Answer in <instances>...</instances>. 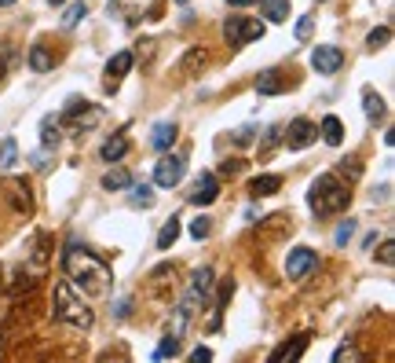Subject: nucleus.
I'll list each match as a JSON object with an SVG mask.
<instances>
[{"instance_id":"28","label":"nucleus","mask_w":395,"mask_h":363,"mask_svg":"<svg viewBox=\"0 0 395 363\" xmlns=\"http://www.w3.org/2000/svg\"><path fill=\"white\" fill-rule=\"evenodd\" d=\"M212 290V268H198L194 272V283H190V294L194 297H205Z\"/></svg>"},{"instance_id":"16","label":"nucleus","mask_w":395,"mask_h":363,"mask_svg":"<svg viewBox=\"0 0 395 363\" xmlns=\"http://www.w3.org/2000/svg\"><path fill=\"white\" fill-rule=\"evenodd\" d=\"M128 155V136H110V140H103V147H99V158L103 162H121Z\"/></svg>"},{"instance_id":"11","label":"nucleus","mask_w":395,"mask_h":363,"mask_svg":"<svg viewBox=\"0 0 395 363\" xmlns=\"http://www.w3.org/2000/svg\"><path fill=\"white\" fill-rule=\"evenodd\" d=\"M132 62H136V55H132V52H118L114 59L106 62V89H118V81L132 70Z\"/></svg>"},{"instance_id":"7","label":"nucleus","mask_w":395,"mask_h":363,"mask_svg":"<svg viewBox=\"0 0 395 363\" xmlns=\"http://www.w3.org/2000/svg\"><path fill=\"white\" fill-rule=\"evenodd\" d=\"M315 140H319V125L307 121V118L290 121V129H285V147H290V151H304V147H311Z\"/></svg>"},{"instance_id":"34","label":"nucleus","mask_w":395,"mask_h":363,"mask_svg":"<svg viewBox=\"0 0 395 363\" xmlns=\"http://www.w3.org/2000/svg\"><path fill=\"white\" fill-rule=\"evenodd\" d=\"M351 235H355V220H340V228H337V235H333V242H337V246H348Z\"/></svg>"},{"instance_id":"37","label":"nucleus","mask_w":395,"mask_h":363,"mask_svg":"<svg viewBox=\"0 0 395 363\" xmlns=\"http://www.w3.org/2000/svg\"><path fill=\"white\" fill-rule=\"evenodd\" d=\"M333 359H337V363H344V359H362V352H359V349H351V345H344V349L333 352Z\"/></svg>"},{"instance_id":"31","label":"nucleus","mask_w":395,"mask_h":363,"mask_svg":"<svg viewBox=\"0 0 395 363\" xmlns=\"http://www.w3.org/2000/svg\"><path fill=\"white\" fill-rule=\"evenodd\" d=\"M388 40H391V30H388V26H377V30H373V33L366 37V45H370L373 52H377V48H384V45H388Z\"/></svg>"},{"instance_id":"25","label":"nucleus","mask_w":395,"mask_h":363,"mask_svg":"<svg viewBox=\"0 0 395 363\" xmlns=\"http://www.w3.org/2000/svg\"><path fill=\"white\" fill-rule=\"evenodd\" d=\"M59 129H62V118L48 114V118L40 121V143H44V147H55V143H59Z\"/></svg>"},{"instance_id":"32","label":"nucleus","mask_w":395,"mask_h":363,"mask_svg":"<svg viewBox=\"0 0 395 363\" xmlns=\"http://www.w3.org/2000/svg\"><path fill=\"white\" fill-rule=\"evenodd\" d=\"M202 67H205V52H202V48L187 52V59H183V74H194V70H202Z\"/></svg>"},{"instance_id":"12","label":"nucleus","mask_w":395,"mask_h":363,"mask_svg":"<svg viewBox=\"0 0 395 363\" xmlns=\"http://www.w3.org/2000/svg\"><path fill=\"white\" fill-rule=\"evenodd\" d=\"M8 199H11V206L18 209V213H33V195H30V184L26 180H8Z\"/></svg>"},{"instance_id":"30","label":"nucleus","mask_w":395,"mask_h":363,"mask_svg":"<svg viewBox=\"0 0 395 363\" xmlns=\"http://www.w3.org/2000/svg\"><path fill=\"white\" fill-rule=\"evenodd\" d=\"M176 352H180V337H176V334H168V337L161 341V345L154 349V359H168V356H176Z\"/></svg>"},{"instance_id":"26","label":"nucleus","mask_w":395,"mask_h":363,"mask_svg":"<svg viewBox=\"0 0 395 363\" xmlns=\"http://www.w3.org/2000/svg\"><path fill=\"white\" fill-rule=\"evenodd\" d=\"M15 162H18V143H15V136H4L0 140V169H15Z\"/></svg>"},{"instance_id":"17","label":"nucleus","mask_w":395,"mask_h":363,"mask_svg":"<svg viewBox=\"0 0 395 363\" xmlns=\"http://www.w3.org/2000/svg\"><path fill=\"white\" fill-rule=\"evenodd\" d=\"M150 4H154V0H110V11H118V15L128 18V23H136Z\"/></svg>"},{"instance_id":"8","label":"nucleus","mask_w":395,"mask_h":363,"mask_svg":"<svg viewBox=\"0 0 395 363\" xmlns=\"http://www.w3.org/2000/svg\"><path fill=\"white\" fill-rule=\"evenodd\" d=\"M315 268H319V253L307 250V246L290 250V257H285V275H290V279H304V275L315 272Z\"/></svg>"},{"instance_id":"45","label":"nucleus","mask_w":395,"mask_h":363,"mask_svg":"<svg viewBox=\"0 0 395 363\" xmlns=\"http://www.w3.org/2000/svg\"><path fill=\"white\" fill-rule=\"evenodd\" d=\"M0 77H4V70H0Z\"/></svg>"},{"instance_id":"9","label":"nucleus","mask_w":395,"mask_h":363,"mask_svg":"<svg viewBox=\"0 0 395 363\" xmlns=\"http://www.w3.org/2000/svg\"><path fill=\"white\" fill-rule=\"evenodd\" d=\"M311 67L319 74H337L344 67V52L337 45H315L311 48Z\"/></svg>"},{"instance_id":"36","label":"nucleus","mask_w":395,"mask_h":363,"mask_svg":"<svg viewBox=\"0 0 395 363\" xmlns=\"http://www.w3.org/2000/svg\"><path fill=\"white\" fill-rule=\"evenodd\" d=\"M212 231V224H209V217H198L194 224H190V235H194V239H205V235Z\"/></svg>"},{"instance_id":"29","label":"nucleus","mask_w":395,"mask_h":363,"mask_svg":"<svg viewBox=\"0 0 395 363\" xmlns=\"http://www.w3.org/2000/svg\"><path fill=\"white\" fill-rule=\"evenodd\" d=\"M84 15H88V8H84L81 0H77V4H70V8H66V15H62V26H66V30H74V26L81 23V18H84Z\"/></svg>"},{"instance_id":"13","label":"nucleus","mask_w":395,"mask_h":363,"mask_svg":"<svg viewBox=\"0 0 395 363\" xmlns=\"http://www.w3.org/2000/svg\"><path fill=\"white\" fill-rule=\"evenodd\" d=\"M307 341H311V334H297L293 341H285V345H278V349L271 352V359H275V363L300 359V356H304V349H307Z\"/></svg>"},{"instance_id":"42","label":"nucleus","mask_w":395,"mask_h":363,"mask_svg":"<svg viewBox=\"0 0 395 363\" xmlns=\"http://www.w3.org/2000/svg\"><path fill=\"white\" fill-rule=\"evenodd\" d=\"M0 356H4V330H0Z\"/></svg>"},{"instance_id":"1","label":"nucleus","mask_w":395,"mask_h":363,"mask_svg":"<svg viewBox=\"0 0 395 363\" xmlns=\"http://www.w3.org/2000/svg\"><path fill=\"white\" fill-rule=\"evenodd\" d=\"M62 272H66V279H70L74 286H81L84 294H92V297H99V294H106L110 290V264L103 261V257H96L88 246H77V242H70L66 246V253H62Z\"/></svg>"},{"instance_id":"18","label":"nucleus","mask_w":395,"mask_h":363,"mask_svg":"<svg viewBox=\"0 0 395 363\" xmlns=\"http://www.w3.org/2000/svg\"><path fill=\"white\" fill-rule=\"evenodd\" d=\"M278 187H282V177H278V173H263V177H253V180H249V191H253L256 199L275 195Z\"/></svg>"},{"instance_id":"3","label":"nucleus","mask_w":395,"mask_h":363,"mask_svg":"<svg viewBox=\"0 0 395 363\" xmlns=\"http://www.w3.org/2000/svg\"><path fill=\"white\" fill-rule=\"evenodd\" d=\"M351 202V191L337 173H322L319 180H311V191H307V206H311L319 217H329V213H340Z\"/></svg>"},{"instance_id":"22","label":"nucleus","mask_w":395,"mask_h":363,"mask_svg":"<svg viewBox=\"0 0 395 363\" xmlns=\"http://www.w3.org/2000/svg\"><path fill=\"white\" fill-rule=\"evenodd\" d=\"M260 15H268V23H285L290 18V0H260Z\"/></svg>"},{"instance_id":"40","label":"nucleus","mask_w":395,"mask_h":363,"mask_svg":"<svg viewBox=\"0 0 395 363\" xmlns=\"http://www.w3.org/2000/svg\"><path fill=\"white\" fill-rule=\"evenodd\" d=\"M234 140H238V143H249V140H253V129H238Z\"/></svg>"},{"instance_id":"27","label":"nucleus","mask_w":395,"mask_h":363,"mask_svg":"<svg viewBox=\"0 0 395 363\" xmlns=\"http://www.w3.org/2000/svg\"><path fill=\"white\" fill-rule=\"evenodd\" d=\"M176 239H180V217L165 220V228L158 231V250H172V246H176Z\"/></svg>"},{"instance_id":"44","label":"nucleus","mask_w":395,"mask_h":363,"mask_svg":"<svg viewBox=\"0 0 395 363\" xmlns=\"http://www.w3.org/2000/svg\"><path fill=\"white\" fill-rule=\"evenodd\" d=\"M48 4H66V0H48Z\"/></svg>"},{"instance_id":"20","label":"nucleus","mask_w":395,"mask_h":363,"mask_svg":"<svg viewBox=\"0 0 395 363\" xmlns=\"http://www.w3.org/2000/svg\"><path fill=\"white\" fill-rule=\"evenodd\" d=\"M319 136L329 143V147H340L344 143V125H340V118H322V125H319Z\"/></svg>"},{"instance_id":"14","label":"nucleus","mask_w":395,"mask_h":363,"mask_svg":"<svg viewBox=\"0 0 395 363\" xmlns=\"http://www.w3.org/2000/svg\"><path fill=\"white\" fill-rule=\"evenodd\" d=\"M285 89H290V81H285L282 70H263V74L256 77V92H260V96H278V92H285Z\"/></svg>"},{"instance_id":"24","label":"nucleus","mask_w":395,"mask_h":363,"mask_svg":"<svg viewBox=\"0 0 395 363\" xmlns=\"http://www.w3.org/2000/svg\"><path fill=\"white\" fill-rule=\"evenodd\" d=\"M132 184V173H128V169H110V173H103V191H125Z\"/></svg>"},{"instance_id":"6","label":"nucleus","mask_w":395,"mask_h":363,"mask_svg":"<svg viewBox=\"0 0 395 363\" xmlns=\"http://www.w3.org/2000/svg\"><path fill=\"white\" fill-rule=\"evenodd\" d=\"M183 173H187V158L161 151L158 165H154V184H158V187H176V184L183 180Z\"/></svg>"},{"instance_id":"43","label":"nucleus","mask_w":395,"mask_h":363,"mask_svg":"<svg viewBox=\"0 0 395 363\" xmlns=\"http://www.w3.org/2000/svg\"><path fill=\"white\" fill-rule=\"evenodd\" d=\"M8 4H15V0H0V8H8Z\"/></svg>"},{"instance_id":"10","label":"nucleus","mask_w":395,"mask_h":363,"mask_svg":"<svg viewBox=\"0 0 395 363\" xmlns=\"http://www.w3.org/2000/svg\"><path fill=\"white\" fill-rule=\"evenodd\" d=\"M219 199V177L216 173H202L194 180V191H190V206H212Z\"/></svg>"},{"instance_id":"4","label":"nucleus","mask_w":395,"mask_h":363,"mask_svg":"<svg viewBox=\"0 0 395 363\" xmlns=\"http://www.w3.org/2000/svg\"><path fill=\"white\" fill-rule=\"evenodd\" d=\"M103 121V111L99 106H88L84 99H70L66 103V125H70L74 133H88V129H96V125Z\"/></svg>"},{"instance_id":"23","label":"nucleus","mask_w":395,"mask_h":363,"mask_svg":"<svg viewBox=\"0 0 395 363\" xmlns=\"http://www.w3.org/2000/svg\"><path fill=\"white\" fill-rule=\"evenodd\" d=\"M52 67H55L52 52L44 48V45H33V48H30V70H33V74H48Z\"/></svg>"},{"instance_id":"38","label":"nucleus","mask_w":395,"mask_h":363,"mask_svg":"<svg viewBox=\"0 0 395 363\" xmlns=\"http://www.w3.org/2000/svg\"><path fill=\"white\" fill-rule=\"evenodd\" d=\"M381 261H384V264H391V261H395V246H391V242H384V246H381Z\"/></svg>"},{"instance_id":"19","label":"nucleus","mask_w":395,"mask_h":363,"mask_svg":"<svg viewBox=\"0 0 395 363\" xmlns=\"http://www.w3.org/2000/svg\"><path fill=\"white\" fill-rule=\"evenodd\" d=\"M362 111H366V118H370L373 125L384 118V99H381L377 89H362Z\"/></svg>"},{"instance_id":"5","label":"nucleus","mask_w":395,"mask_h":363,"mask_svg":"<svg viewBox=\"0 0 395 363\" xmlns=\"http://www.w3.org/2000/svg\"><path fill=\"white\" fill-rule=\"evenodd\" d=\"M224 37H227V45H249V40H260L263 37V23L260 18H241V15H231L227 18V26H224Z\"/></svg>"},{"instance_id":"39","label":"nucleus","mask_w":395,"mask_h":363,"mask_svg":"<svg viewBox=\"0 0 395 363\" xmlns=\"http://www.w3.org/2000/svg\"><path fill=\"white\" fill-rule=\"evenodd\" d=\"M190 359H194V363H202V359H212V352H209V349H194Z\"/></svg>"},{"instance_id":"41","label":"nucleus","mask_w":395,"mask_h":363,"mask_svg":"<svg viewBox=\"0 0 395 363\" xmlns=\"http://www.w3.org/2000/svg\"><path fill=\"white\" fill-rule=\"evenodd\" d=\"M231 8H246V4H253V0H227Z\"/></svg>"},{"instance_id":"35","label":"nucleus","mask_w":395,"mask_h":363,"mask_svg":"<svg viewBox=\"0 0 395 363\" xmlns=\"http://www.w3.org/2000/svg\"><path fill=\"white\" fill-rule=\"evenodd\" d=\"M311 30H315V15H304L300 23H297V40H307V37H311Z\"/></svg>"},{"instance_id":"15","label":"nucleus","mask_w":395,"mask_h":363,"mask_svg":"<svg viewBox=\"0 0 395 363\" xmlns=\"http://www.w3.org/2000/svg\"><path fill=\"white\" fill-rule=\"evenodd\" d=\"M176 136H180V129H176L172 121H161V125H154V133H150V147L154 151H168L176 143Z\"/></svg>"},{"instance_id":"2","label":"nucleus","mask_w":395,"mask_h":363,"mask_svg":"<svg viewBox=\"0 0 395 363\" xmlns=\"http://www.w3.org/2000/svg\"><path fill=\"white\" fill-rule=\"evenodd\" d=\"M52 315L59 323H70L77 330H92L96 323V312L88 308V301L77 294V286L70 279H59L55 283V294H52Z\"/></svg>"},{"instance_id":"21","label":"nucleus","mask_w":395,"mask_h":363,"mask_svg":"<svg viewBox=\"0 0 395 363\" xmlns=\"http://www.w3.org/2000/svg\"><path fill=\"white\" fill-rule=\"evenodd\" d=\"M128 202L136 206V209H150L154 206V187L150 184H128Z\"/></svg>"},{"instance_id":"33","label":"nucleus","mask_w":395,"mask_h":363,"mask_svg":"<svg viewBox=\"0 0 395 363\" xmlns=\"http://www.w3.org/2000/svg\"><path fill=\"white\" fill-rule=\"evenodd\" d=\"M359 173H362L359 158H344V162H340V169H337V177H351V180H359Z\"/></svg>"}]
</instances>
